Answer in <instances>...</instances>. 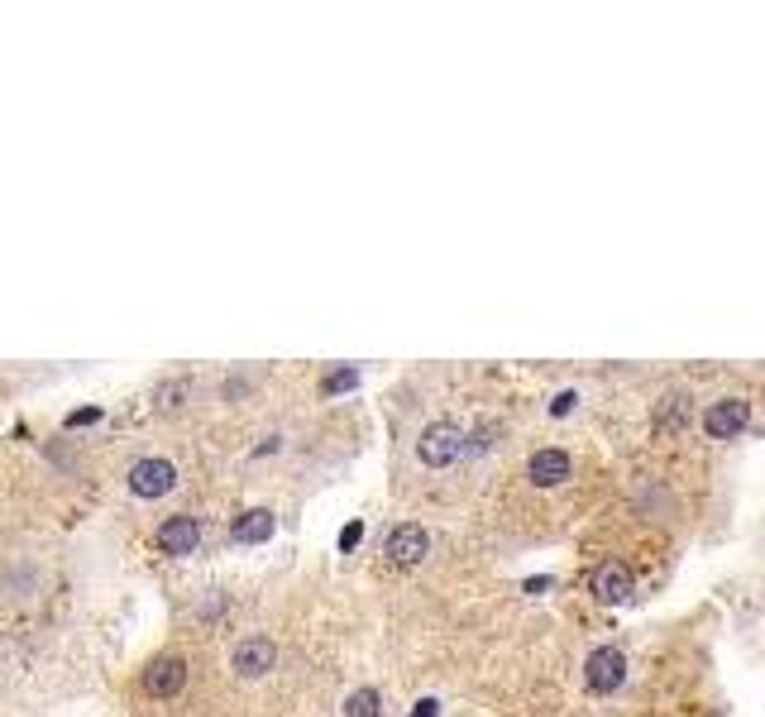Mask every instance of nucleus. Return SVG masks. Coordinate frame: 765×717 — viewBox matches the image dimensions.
Returning <instances> with one entry per match:
<instances>
[{"instance_id": "1", "label": "nucleus", "mask_w": 765, "mask_h": 717, "mask_svg": "<svg viewBox=\"0 0 765 717\" xmlns=\"http://www.w3.org/2000/svg\"><path fill=\"white\" fill-rule=\"evenodd\" d=\"M464 450H469V445H464V431H459L455 421H431V426L421 431V440H416V455H421V464H431V469L455 464Z\"/></svg>"}, {"instance_id": "2", "label": "nucleus", "mask_w": 765, "mask_h": 717, "mask_svg": "<svg viewBox=\"0 0 765 717\" xmlns=\"http://www.w3.org/2000/svg\"><path fill=\"white\" fill-rule=\"evenodd\" d=\"M426 550H431V536H426V526H416V522L393 526V531H388V541H383V555H388L393 565H402V569L421 565V560H426Z\"/></svg>"}, {"instance_id": "3", "label": "nucleus", "mask_w": 765, "mask_h": 717, "mask_svg": "<svg viewBox=\"0 0 765 717\" xmlns=\"http://www.w3.org/2000/svg\"><path fill=\"white\" fill-rule=\"evenodd\" d=\"M177 488V469L173 459H139L130 469V493L134 498H163V493H173Z\"/></svg>"}, {"instance_id": "4", "label": "nucleus", "mask_w": 765, "mask_h": 717, "mask_svg": "<svg viewBox=\"0 0 765 717\" xmlns=\"http://www.w3.org/2000/svg\"><path fill=\"white\" fill-rule=\"evenodd\" d=\"M187 684V660L182 655H158L144 665V694L149 698H177Z\"/></svg>"}, {"instance_id": "5", "label": "nucleus", "mask_w": 765, "mask_h": 717, "mask_svg": "<svg viewBox=\"0 0 765 717\" xmlns=\"http://www.w3.org/2000/svg\"><path fill=\"white\" fill-rule=\"evenodd\" d=\"M584 679H589L593 694L622 689V679H627V655L617 651V646H598V651L589 655V665H584Z\"/></svg>"}, {"instance_id": "6", "label": "nucleus", "mask_w": 765, "mask_h": 717, "mask_svg": "<svg viewBox=\"0 0 765 717\" xmlns=\"http://www.w3.org/2000/svg\"><path fill=\"white\" fill-rule=\"evenodd\" d=\"M746 421H751V402H742V397H722V402H713V407L703 412V431L713 435V440H732V435L746 431Z\"/></svg>"}, {"instance_id": "7", "label": "nucleus", "mask_w": 765, "mask_h": 717, "mask_svg": "<svg viewBox=\"0 0 765 717\" xmlns=\"http://www.w3.org/2000/svg\"><path fill=\"white\" fill-rule=\"evenodd\" d=\"M589 588H593V598H598V603H612V608H617V603H632V569L627 565H617V560H603V565L593 569L589 574Z\"/></svg>"}, {"instance_id": "8", "label": "nucleus", "mask_w": 765, "mask_h": 717, "mask_svg": "<svg viewBox=\"0 0 765 717\" xmlns=\"http://www.w3.org/2000/svg\"><path fill=\"white\" fill-rule=\"evenodd\" d=\"M273 660H278V646L268 641V636H244L235 655H230V665L240 679H263V674L273 670Z\"/></svg>"}, {"instance_id": "9", "label": "nucleus", "mask_w": 765, "mask_h": 717, "mask_svg": "<svg viewBox=\"0 0 765 717\" xmlns=\"http://www.w3.org/2000/svg\"><path fill=\"white\" fill-rule=\"evenodd\" d=\"M158 550L163 555H192L197 550V541H201V522L197 517H168V522L158 526Z\"/></svg>"}, {"instance_id": "10", "label": "nucleus", "mask_w": 765, "mask_h": 717, "mask_svg": "<svg viewBox=\"0 0 765 717\" xmlns=\"http://www.w3.org/2000/svg\"><path fill=\"white\" fill-rule=\"evenodd\" d=\"M569 469H574V464H569L565 450H536L531 464H526V478H531L536 488H555V483H565L569 478Z\"/></svg>"}, {"instance_id": "11", "label": "nucleus", "mask_w": 765, "mask_h": 717, "mask_svg": "<svg viewBox=\"0 0 765 717\" xmlns=\"http://www.w3.org/2000/svg\"><path fill=\"white\" fill-rule=\"evenodd\" d=\"M273 512H263V507H254V512H240V517H235V526H230V536H235V541L240 545H263L268 541V536H273Z\"/></svg>"}, {"instance_id": "12", "label": "nucleus", "mask_w": 765, "mask_h": 717, "mask_svg": "<svg viewBox=\"0 0 765 717\" xmlns=\"http://www.w3.org/2000/svg\"><path fill=\"white\" fill-rule=\"evenodd\" d=\"M345 717H383V694L378 689H354L345 698Z\"/></svg>"}, {"instance_id": "13", "label": "nucleus", "mask_w": 765, "mask_h": 717, "mask_svg": "<svg viewBox=\"0 0 765 717\" xmlns=\"http://www.w3.org/2000/svg\"><path fill=\"white\" fill-rule=\"evenodd\" d=\"M359 388V369H350V364H345V369H330L326 378H321V392H326V397H340V392H354Z\"/></svg>"}, {"instance_id": "14", "label": "nucleus", "mask_w": 765, "mask_h": 717, "mask_svg": "<svg viewBox=\"0 0 765 717\" xmlns=\"http://www.w3.org/2000/svg\"><path fill=\"white\" fill-rule=\"evenodd\" d=\"M101 421V407H82V412L67 416V431H82V426H96Z\"/></svg>"}, {"instance_id": "15", "label": "nucleus", "mask_w": 765, "mask_h": 717, "mask_svg": "<svg viewBox=\"0 0 765 717\" xmlns=\"http://www.w3.org/2000/svg\"><path fill=\"white\" fill-rule=\"evenodd\" d=\"M359 541H364V522H350L345 531H340V550H354Z\"/></svg>"}, {"instance_id": "16", "label": "nucleus", "mask_w": 765, "mask_h": 717, "mask_svg": "<svg viewBox=\"0 0 765 717\" xmlns=\"http://www.w3.org/2000/svg\"><path fill=\"white\" fill-rule=\"evenodd\" d=\"M574 402H579V392H560V397L550 402V416H569L574 412Z\"/></svg>"}, {"instance_id": "17", "label": "nucleus", "mask_w": 765, "mask_h": 717, "mask_svg": "<svg viewBox=\"0 0 765 717\" xmlns=\"http://www.w3.org/2000/svg\"><path fill=\"white\" fill-rule=\"evenodd\" d=\"M440 713V703H436V698H421V703H416V708H412V717H436Z\"/></svg>"}]
</instances>
